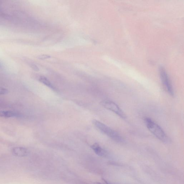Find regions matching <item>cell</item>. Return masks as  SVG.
I'll return each mask as SVG.
<instances>
[{
    "mask_svg": "<svg viewBox=\"0 0 184 184\" xmlns=\"http://www.w3.org/2000/svg\"><path fill=\"white\" fill-rule=\"evenodd\" d=\"M160 74L161 82L165 90L170 96H173L174 93L173 87L166 71L163 68H161Z\"/></svg>",
    "mask_w": 184,
    "mask_h": 184,
    "instance_id": "obj_4",
    "label": "cell"
},
{
    "mask_svg": "<svg viewBox=\"0 0 184 184\" xmlns=\"http://www.w3.org/2000/svg\"><path fill=\"white\" fill-rule=\"evenodd\" d=\"M94 184H101V183H98V182H96V183H95Z\"/></svg>",
    "mask_w": 184,
    "mask_h": 184,
    "instance_id": "obj_12",
    "label": "cell"
},
{
    "mask_svg": "<svg viewBox=\"0 0 184 184\" xmlns=\"http://www.w3.org/2000/svg\"><path fill=\"white\" fill-rule=\"evenodd\" d=\"M101 104L105 108L112 111L119 116L121 118L125 119L126 118L125 113L122 110L116 103L113 101H101Z\"/></svg>",
    "mask_w": 184,
    "mask_h": 184,
    "instance_id": "obj_3",
    "label": "cell"
},
{
    "mask_svg": "<svg viewBox=\"0 0 184 184\" xmlns=\"http://www.w3.org/2000/svg\"><path fill=\"white\" fill-rule=\"evenodd\" d=\"M39 81L43 83V84L49 87L50 88L53 89L54 88V86H53L51 82L46 77L44 76H41L39 78Z\"/></svg>",
    "mask_w": 184,
    "mask_h": 184,
    "instance_id": "obj_8",
    "label": "cell"
},
{
    "mask_svg": "<svg viewBox=\"0 0 184 184\" xmlns=\"http://www.w3.org/2000/svg\"><path fill=\"white\" fill-rule=\"evenodd\" d=\"M145 122L148 130L158 139L164 143H167L169 140L163 130L150 118H146Z\"/></svg>",
    "mask_w": 184,
    "mask_h": 184,
    "instance_id": "obj_1",
    "label": "cell"
},
{
    "mask_svg": "<svg viewBox=\"0 0 184 184\" xmlns=\"http://www.w3.org/2000/svg\"><path fill=\"white\" fill-rule=\"evenodd\" d=\"M91 148L98 155L104 157H107L108 156L107 151L101 148L98 143H94L92 145Z\"/></svg>",
    "mask_w": 184,
    "mask_h": 184,
    "instance_id": "obj_5",
    "label": "cell"
},
{
    "mask_svg": "<svg viewBox=\"0 0 184 184\" xmlns=\"http://www.w3.org/2000/svg\"><path fill=\"white\" fill-rule=\"evenodd\" d=\"M12 152L14 155L19 156H25L28 154V150L27 148L20 147L14 148Z\"/></svg>",
    "mask_w": 184,
    "mask_h": 184,
    "instance_id": "obj_6",
    "label": "cell"
},
{
    "mask_svg": "<svg viewBox=\"0 0 184 184\" xmlns=\"http://www.w3.org/2000/svg\"><path fill=\"white\" fill-rule=\"evenodd\" d=\"M51 58V56L48 55L43 54L41 55L38 56V58L39 59L44 60L49 59Z\"/></svg>",
    "mask_w": 184,
    "mask_h": 184,
    "instance_id": "obj_10",
    "label": "cell"
},
{
    "mask_svg": "<svg viewBox=\"0 0 184 184\" xmlns=\"http://www.w3.org/2000/svg\"><path fill=\"white\" fill-rule=\"evenodd\" d=\"M16 116V114L12 111H0V117L11 118Z\"/></svg>",
    "mask_w": 184,
    "mask_h": 184,
    "instance_id": "obj_7",
    "label": "cell"
},
{
    "mask_svg": "<svg viewBox=\"0 0 184 184\" xmlns=\"http://www.w3.org/2000/svg\"><path fill=\"white\" fill-rule=\"evenodd\" d=\"M93 123L100 131L114 141L120 143H123V138L117 132L99 121L93 120Z\"/></svg>",
    "mask_w": 184,
    "mask_h": 184,
    "instance_id": "obj_2",
    "label": "cell"
},
{
    "mask_svg": "<svg viewBox=\"0 0 184 184\" xmlns=\"http://www.w3.org/2000/svg\"><path fill=\"white\" fill-rule=\"evenodd\" d=\"M29 64L30 67H31V68L33 69L35 71H38L39 70V69L38 66L34 63L31 62H29Z\"/></svg>",
    "mask_w": 184,
    "mask_h": 184,
    "instance_id": "obj_9",
    "label": "cell"
},
{
    "mask_svg": "<svg viewBox=\"0 0 184 184\" xmlns=\"http://www.w3.org/2000/svg\"><path fill=\"white\" fill-rule=\"evenodd\" d=\"M1 64H0V68H1Z\"/></svg>",
    "mask_w": 184,
    "mask_h": 184,
    "instance_id": "obj_13",
    "label": "cell"
},
{
    "mask_svg": "<svg viewBox=\"0 0 184 184\" xmlns=\"http://www.w3.org/2000/svg\"><path fill=\"white\" fill-rule=\"evenodd\" d=\"M8 93L7 89L2 87H0V95H4Z\"/></svg>",
    "mask_w": 184,
    "mask_h": 184,
    "instance_id": "obj_11",
    "label": "cell"
}]
</instances>
